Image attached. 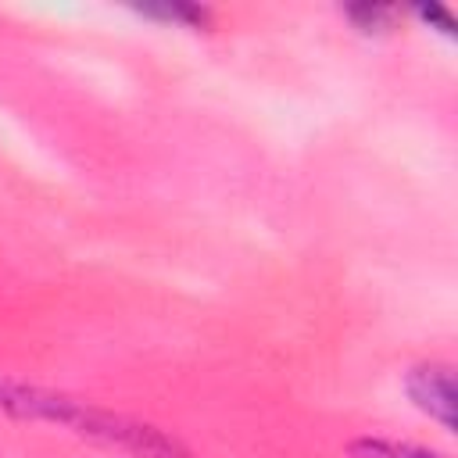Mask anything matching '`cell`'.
Masks as SVG:
<instances>
[{
    "instance_id": "6da1fadb",
    "label": "cell",
    "mask_w": 458,
    "mask_h": 458,
    "mask_svg": "<svg viewBox=\"0 0 458 458\" xmlns=\"http://www.w3.org/2000/svg\"><path fill=\"white\" fill-rule=\"evenodd\" d=\"M0 415L18 422L61 426L82 440H93L100 447H111L132 458H190L186 444L154 422H140L132 415L89 404L82 397L47 390L36 383H18L7 376H0Z\"/></svg>"
},
{
    "instance_id": "7a4b0ae2",
    "label": "cell",
    "mask_w": 458,
    "mask_h": 458,
    "mask_svg": "<svg viewBox=\"0 0 458 458\" xmlns=\"http://www.w3.org/2000/svg\"><path fill=\"white\" fill-rule=\"evenodd\" d=\"M404 394L444 433H454V372H451V365H444V361L411 365L404 376Z\"/></svg>"
},
{
    "instance_id": "3957f363",
    "label": "cell",
    "mask_w": 458,
    "mask_h": 458,
    "mask_svg": "<svg viewBox=\"0 0 458 458\" xmlns=\"http://www.w3.org/2000/svg\"><path fill=\"white\" fill-rule=\"evenodd\" d=\"M136 18H147V21H161V25H172V29H208L215 21L211 7L204 4H182V0H172V4H140L132 7Z\"/></svg>"
},
{
    "instance_id": "277c9868",
    "label": "cell",
    "mask_w": 458,
    "mask_h": 458,
    "mask_svg": "<svg viewBox=\"0 0 458 458\" xmlns=\"http://www.w3.org/2000/svg\"><path fill=\"white\" fill-rule=\"evenodd\" d=\"M340 14L361 36H390L401 21V11L390 4H347V7H340Z\"/></svg>"
},
{
    "instance_id": "5b68a950",
    "label": "cell",
    "mask_w": 458,
    "mask_h": 458,
    "mask_svg": "<svg viewBox=\"0 0 458 458\" xmlns=\"http://www.w3.org/2000/svg\"><path fill=\"white\" fill-rule=\"evenodd\" d=\"M347 458H444L440 451H429L422 444L408 440H386V437H361L347 444Z\"/></svg>"
},
{
    "instance_id": "8992f818",
    "label": "cell",
    "mask_w": 458,
    "mask_h": 458,
    "mask_svg": "<svg viewBox=\"0 0 458 458\" xmlns=\"http://www.w3.org/2000/svg\"><path fill=\"white\" fill-rule=\"evenodd\" d=\"M411 18H419V21H426L429 29H437V32H444V36H454V18H451V11H444V7H437V4H429V7H411Z\"/></svg>"
}]
</instances>
